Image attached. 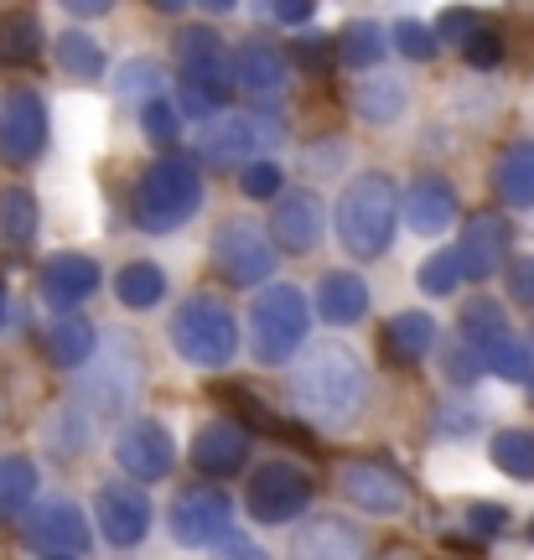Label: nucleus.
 <instances>
[{
	"label": "nucleus",
	"instance_id": "1",
	"mask_svg": "<svg viewBox=\"0 0 534 560\" xmlns=\"http://www.w3.org/2000/svg\"><path fill=\"white\" fill-rule=\"evenodd\" d=\"M291 400L322 431H353L369 410V369L348 342H312L291 369Z\"/></svg>",
	"mask_w": 534,
	"mask_h": 560
},
{
	"label": "nucleus",
	"instance_id": "2",
	"mask_svg": "<svg viewBox=\"0 0 534 560\" xmlns=\"http://www.w3.org/2000/svg\"><path fill=\"white\" fill-rule=\"evenodd\" d=\"M405 198L390 172H358L337 198V244L353 260H384L395 244V219Z\"/></svg>",
	"mask_w": 534,
	"mask_h": 560
},
{
	"label": "nucleus",
	"instance_id": "3",
	"mask_svg": "<svg viewBox=\"0 0 534 560\" xmlns=\"http://www.w3.org/2000/svg\"><path fill=\"white\" fill-rule=\"evenodd\" d=\"M202 208V177L187 156H156L136 182V229L146 234H177L182 223H193V213Z\"/></svg>",
	"mask_w": 534,
	"mask_h": 560
},
{
	"label": "nucleus",
	"instance_id": "4",
	"mask_svg": "<svg viewBox=\"0 0 534 560\" xmlns=\"http://www.w3.org/2000/svg\"><path fill=\"white\" fill-rule=\"evenodd\" d=\"M166 338H172V348H177L193 369H223V363H234V353H239V322L218 296L193 291V296L177 301Z\"/></svg>",
	"mask_w": 534,
	"mask_h": 560
},
{
	"label": "nucleus",
	"instance_id": "5",
	"mask_svg": "<svg viewBox=\"0 0 534 560\" xmlns=\"http://www.w3.org/2000/svg\"><path fill=\"white\" fill-rule=\"evenodd\" d=\"M306 327H312V306L297 285H259L255 306H249V353L255 363L276 369V363H291L306 342Z\"/></svg>",
	"mask_w": 534,
	"mask_h": 560
},
{
	"label": "nucleus",
	"instance_id": "6",
	"mask_svg": "<svg viewBox=\"0 0 534 560\" xmlns=\"http://www.w3.org/2000/svg\"><path fill=\"white\" fill-rule=\"evenodd\" d=\"M140 363L146 359H140V342L130 332L100 338V353L83 363V374H79V400L94 416H125L140 395V380H146Z\"/></svg>",
	"mask_w": 534,
	"mask_h": 560
},
{
	"label": "nucleus",
	"instance_id": "7",
	"mask_svg": "<svg viewBox=\"0 0 534 560\" xmlns=\"http://www.w3.org/2000/svg\"><path fill=\"white\" fill-rule=\"evenodd\" d=\"M312 493H317V482L306 478L297 462H259L255 472H249L244 509H249L255 524L280 529V524H301V514L312 509Z\"/></svg>",
	"mask_w": 534,
	"mask_h": 560
},
{
	"label": "nucleus",
	"instance_id": "8",
	"mask_svg": "<svg viewBox=\"0 0 534 560\" xmlns=\"http://www.w3.org/2000/svg\"><path fill=\"white\" fill-rule=\"evenodd\" d=\"M151 524H156V509H151V493L146 482L130 478H109L94 488V529L109 550H136V545L151 540Z\"/></svg>",
	"mask_w": 534,
	"mask_h": 560
},
{
	"label": "nucleus",
	"instance_id": "9",
	"mask_svg": "<svg viewBox=\"0 0 534 560\" xmlns=\"http://www.w3.org/2000/svg\"><path fill=\"white\" fill-rule=\"evenodd\" d=\"M213 265L223 270L229 285H259V280L276 276V244H270V229H259L255 219H223L213 229Z\"/></svg>",
	"mask_w": 534,
	"mask_h": 560
},
{
	"label": "nucleus",
	"instance_id": "10",
	"mask_svg": "<svg viewBox=\"0 0 534 560\" xmlns=\"http://www.w3.org/2000/svg\"><path fill=\"white\" fill-rule=\"evenodd\" d=\"M337 493L353 503L358 514H369V520H399L410 509V482L379 457L337 462Z\"/></svg>",
	"mask_w": 534,
	"mask_h": 560
},
{
	"label": "nucleus",
	"instance_id": "11",
	"mask_svg": "<svg viewBox=\"0 0 534 560\" xmlns=\"http://www.w3.org/2000/svg\"><path fill=\"white\" fill-rule=\"evenodd\" d=\"M166 535L182 550H213L223 535H234V503L223 488H182L166 509Z\"/></svg>",
	"mask_w": 534,
	"mask_h": 560
},
{
	"label": "nucleus",
	"instance_id": "12",
	"mask_svg": "<svg viewBox=\"0 0 534 560\" xmlns=\"http://www.w3.org/2000/svg\"><path fill=\"white\" fill-rule=\"evenodd\" d=\"M21 540L47 560H79L94 545V520L83 514L73 499H42L26 520H21Z\"/></svg>",
	"mask_w": 534,
	"mask_h": 560
},
{
	"label": "nucleus",
	"instance_id": "13",
	"mask_svg": "<svg viewBox=\"0 0 534 560\" xmlns=\"http://www.w3.org/2000/svg\"><path fill=\"white\" fill-rule=\"evenodd\" d=\"M115 467L130 482L172 478V467H177V441H172V431L151 416L125 420V425L115 431Z\"/></svg>",
	"mask_w": 534,
	"mask_h": 560
},
{
	"label": "nucleus",
	"instance_id": "14",
	"mask_svg": "<svg viewBox=\"0 0 534 560\" xmlns=\"http://www.w3.org/2000/svg\"><path fill=\"white\" fill-rule=\"evenodd\" d=\"M47 145V104L37 89H5L0 94V156L37 161Z\"/></svg>",
	"mask_w": 534,
	"mask_h": 560
},
{
	"label": "nucleus",
	"instance_id": "15",
	"mask_svg": "<svg viewBox=\"0 0 534 560\" xmlns=\"http://www.w3.org/2000/svg\"><path fill=\"white\" fill-rule=\"evenodd\" d=\"M291 560H369V535L343 514H312L291 540Z\"/></svg>",
	"mask_w": 534,
	"mask_h": 560
},
{
	"label": "nucleus",
	"instance_id": "16",
	"mask_svg": "<svg viewBox=\"0 0 534 560\" xmlns=\"http://www.w3.org/2000/svg\"><path fill=\"white\" fill-rule=\"evenodd\" d=\"M322 229H327V219H322L317 192H280L276 198V213H270V240H276V249H286V255H312L322 244Z\"/></svg>",
	"mask_w": 534,
	"mask_h": 560
},
{
	"label": "nucleus",
	"instance_id": "17",
	"mask_svg": "<svg viewBox=\"0 0 534 560\" xmlns=\"http://www.w3.org/2000/svg\"><path fill=\"white\" fill-rule=\"evenodd\" d=\"M42 301L53 306V312H73L83 301L100 291V265L89 260V255H53V260L42 265V280H37Z\"/></svg>",
	"mask_w": 534,
	"mask_h": 560
},
{
	"label": "nucleus",
	"instance_id": "18",
	"mask_svg": "<svg viewBox=\"0 0 534 560\" xmlns=\"http://www.w3.org/2000/svg\"><path fill=\"white\" fill-rule=\"evenodd\" d=\"M249 462V431L239 420H208L198 436H193V467L202 478H234L239 467Z\"/></svg>",
	"mask_w": 534,
	"mask_h": 560
},
{
	"label": "nucleus",
	"instance_id": "19",
	"mask_svg": "<svg viewBox=\"0 0 534 560\" xmlns=\"http://www.w3.org/2000/svg\"><path fill=\"white\" fill-rule=\"evenodd\" d=\"M456 219V192L446 177H436V172H420L410 187H405V223H410V234L420 240H436V234H446Z\"/></svg>",
	"mask_w": 534,
	"mask_h": 560
},
{
	"label": "nucleus",
	"instance_id": "20",
	"mask_svg": "<svg viewBox=\"0 0 534 560\" xmlns=\"http://www.w3.org/2000/svg\"><path fill=\"white\" fill-rule=\"evenodd\" d=\"M509 240H514V234H509V223L498 219V213H477V219H467L462 244H456L467 280H488L494 270H503V265H509Z\"/></svg>",
	"mask_w": 534,
	"mask_h": 560
},
{
	"label": "nucleus",
	"instance_id": "21",
	"mask_svg": "<svg viewBox=\"0 0 534 560\" xmlns=\"http://www.w3.org/2000/svg\"><path fill=\"white\" fill-rule=\"evenodd\" d=\"M198 151L213 166H239V161H255L265 151V136H259L255 115H218V120L202 125Z\"/></svg>",
	"mask_w": 534,
	"mask_h": 560
},
{
	"label": "nucleus",
	"instance_id": "22",
	"mask_svg": "<svg viewBox=\"0 0 534 560\" xmlns=\"http://www.w3.org/2000/svg\"><path fill=\"white\" fill-rule=\"evenodd\" d=\"M234 79H239V89L270 100V94H280L291 83V62H286V52L270 37H249V42H239V52H234Z\"/></svg>",
	"mask_w": 534,
	"mask_h": 560
},
{
	"label": "nucleus",
	"instance_id": "23",
	"mask_svg": "<svg viewBox=\"0 0 534 560\" xmlns=\"http://www.w3.org/2000/svg\"><path fill=\"white\" fill-rule=\"evenodd\" d=\"M410 109V83L399 73H363L353 89V115L363 125H399Z\"/></svg>",
	"mask_w": 534,
	"mask_h": 560
},
{
	"label": "nucleus",
	"instance_id": "24",
	"mask_svg": "<svg viewBox=\"0 0 534 560\" xmlns=\"http://www.w3.org/2000/svg\"><path fill=\"white\" fill-rule=\"evenodd\" d=\"M379 348H384V359H390V363L410 369V363H420L436 348V317H431V312H399V317L384 322Z\"/></svg>",
	"mask_w": 534,
	"mask_h": 560
},
{
	"label": "nucleus",
	"instance_id": "25",
	"mask_svg": "<svg viewBox=\"0 0 534 560\" xmlns=\"http://www.w3.org/2000/svg\"><path fill=\"white\" fill-rule=\"evenodd\" d=\"M317 312H322V322H333V327L363 322L369 317V280L353 276V270H327L317 285Z\"/></svg>",
	"mask_w": 534,
	"mask_h": 560
},
{
	"label": "nucleus",
	"instance_id": "26",
	"mask_svg": "<svg viewBox=\"0 0 534 560\" xmlns=\"http://www.w3.org/2000/svg\"><path fill=\"white\" fill-rule=\"evenodd\" d=\"M390 47H395V42H390V26H379V21H369V16L337 26V62L353 68V73L384 68V52H390Z\"/></svg>",
	"mask_w": 534,
	"mask_h": 560
},
{
	"label": "nucleus",
	"instance_id": "27",
	"mask_svg": "<svg viewBox=\"0 0 534 560\" xmlns=\"http://www.w3.org/2000/svg\"><path fill=\"white\" fill-rule=\"evenodd\" d=\"M37 488H42V472L26 452L0 457V524L26 520V514L37 509Z\"/></svg>",
	"mask_w": 534,
	"mask_h": 560
},
{
	"label": "nucleus",
	"instance_id": "28",
	"mask_svg": "<svg viewBox=\"0 0 534 560\" xmlns=\"http://www.w3.org/2000/svg\"><path fill=\"white\" fill-rule=\"evenodd\" d=\"M53 58H58V73H68L73 83H94L109 73L104 47L94 42V32H83V26H68V32L53 37Z\"/></svg>",
	"mask_w": 534,
	"mask_h": 560
},
{
	"label": "nucleus",
	"instance_id": "29",
	"mask_svg": "<svg viewBox=\"0 0 534 560\" xmlns=\"http://www.w3.org/2000/svg\"><path fill=\"white\" fill-rule=\"evenodd\" d=\"M494 192L509 208H534V140H514L494 166Z\"/></svg>",
	"mask_w": 534,
	"mask_h": 560
},
{
	"label": "nucleus",
	"instance_id": "30",
	"mask_svg": "<svg viewBox=\"0 0 534 560\" xmlns=\"http://www.w3.org/2000/svg\"><path fill=\"white\" fill-rule=\"evenodd\" d=\"M100 353V332H94V322L89 317H62L53 322V332H47V359L58 363V369H83V363Z\"/></svg>",
	"mask_w": 534,
	"mask_h": 560
},
{
	"label": "nucleus",
	"instance_id": "31",
	"mask_svg": "<svg viewBox=\"0 0 534 560\" xmlns=\"http://www.w3.org/2000/svg\"><path fill=\"white\" fill-rule=\"evenodd\" d=\"M94 410L89 405H58L53 416L42 420V441H47V452H58V457H79L89 436H94Z\"/></svg>",
	"mask_w": 534,
	"mask_h": 560
},
{
	"label": "nucleus",
	"instance_id": "32",
	"mask_svg": "<svg viewBox=\"0 0 534 560\" xmlns=\"http://www.w3.org/2000/svg\"><path fill=\"white\" fill-rule=\"evenodd\" d=\"M462 338L473 342L477 353H494L498 342L514 338V332H509V312H503L494 296H473L462 306Z\"/></svg>",
	"mask_w": 534,
	"mask_h": 560
},
{
	"label": "nucleus",
	"instance_id": "33",
	"mask_svg": "<svg viewBox=\"0 0 534 560\" xmlns=\"http://www.w3.org/2000/svg\"><path fill=\"white\" fill-rule=\"evenodd\" d=\"M37 198L26 192V187H5L0 192V244L5 249H32V240H37Z\"/></svg>",
	"mask_w": 534,
	"mask_h": 560
},
{
	"label": "nucleus",
	"instance_id": "34",
	"mask_svg": "<svg viewBox=\"0 0 534 560\" xmlns=\"http://www.w3.org/2000/svg\"><path fill=\"white\" fill-rule=\"evenodd\" d=\"M115 296L125 312H151V306L166 296V270L151 260H130L115 276Z\"/></svg>",
	"mask_w": 534,
	"mask_h": 560
},
{
	"label": "nucleus",
	"instance_id": "35",
	"mask_svg": "<svg viewBox=\"0 0 534 560\" xmlns=\"http://www.w3.org/2000/svg\"><path fill=\"white\" fill-rule=\"evenodd\" d=\"M42 21L32 16V11H5V16H0V58L5 62H32L42 52Z\"/></svg>",
	"mask_w": 534,
	"mask_h": 560
},
{
	"label": "nucleus",
	"instance_id": "36",
	"mask_svg": "<svg viewBox=\"0 0 534 560\" xmlns=\"http://www.w3.org/2000/svg\"><path fill=\"white\" fill-rule=\"evenodd\" d=\"M488 457H494V467L503 472V478L534 482V436H530V431H519V425L498 431L494 446H488Z\"/></svg>",
	"mask_w": 534,
	"mask_h": 560
},
{
	"label": "nucleus",
	"instance_id": "37",
	"mask_svg": "<svg viewBox=\"0 0 534 560\" xmlns=\"http://www.w3.org/2000/svg\"><path fill=\"white\" fill-rule=\"evenodd\" d=\"M115 94L119 100H156L161 94V83H166V73H161V62L156 58H130V62H119L115 68Z\"/></svg>",
	"mask_w": 534,
	"mask_h": 560
},
{
	"label": "nucleus",
	"instance_id": "38",
	"mask_svg": "<svg viewBox=\"0 0 534 560\" xmlns=\"http://www.w3.org/2000/svg\"><path fill=\"white\" fill-rule=\"evenodd\" d=\"M462 280H467V270H462V255H456V249H436L431 260H420V270H416V285L426 296H452Z\"/></svg>",
	"mask_w": 534,
	"mask_h": 560
},
{
	"label": "nucleus",
	"instance_id": "39",
	"mask_svg": "<svg viewBox=\"0 0 534 560\" xmlns=\"http://www.w3.org/2000/svg\"><path fill=\"white\" fill-rule=\"evenodd\" d=\"M390 42H395L399 58H410V62H431L436 52H441V32L416 16H399L395 26H390Z\"/></svg>",
	"mask_w": 534,
	"mask_h": 560
},
{
	"label": "nucleus",
	"instance_id": "40",
	"mask_svg": "<svg viewBox=\"0 0 534 560\" xmlns=\"http://www.w3.org/2000/svg\"><path fill=\"white\" fill-rule=\"evenodd\" d=\"M140 130H146V140L151 145H177V136H182V109H177V100H146L140 104Z\"/></svg>",
	"mask_w": 534,
	"mask_h": 560
},
{
	"label": "nucleus",
	"instance_id": "41",
	"mask_svg": "<svg viewBox=\"0 0 534 560\" xmlns=\"http://www.w3.org/2000/svg\"><path fill=\"white\" fill-rule=\"evenodd\" d=\"M483 359H488V374H498V380H509V384H530L534 380V353L519 338L498 342L494 353H483Z\"/></svg>",
	"mask_w": 534,
	"mask_h": 560
},
{
	"label": "nucleus",
	"instance_id": "42",
	"mask_svg": "<svg viewBox=\"0 0 534 560\" xmlns=\"http://www.w3.org/2000/svg\"><path fill=\"white\" fill-rule=\"evenodd\" d=\"M462 524L473 529L477 540H498V535H509V524H514V514H509L503 503L473 499V503H467V509H462Z\"/></svg>",
	"mask_w": 534,
	"mask_h": 560
},
{
	"label": "nucleus",
	"instance_id": "43",
	"mask_svg": "<svg viewBox=\"0 0 534 560\" xmlns=\"http://www.w3.org/2000/svg\"><path fill=\"white\" fill-rule=\"evenodd\" d=\"M348 156H353V151H348V140L333 136V140H312V145L301 151V166H306L312 177H337V172L348 166Z\"/></svg>",
	"mask_w": 534,
	"mask_h": 560
},
{
	"label": "nucleus",
	"instance_id": "44",
	"mask_svg": "<svg viewBox=\"0 0 534 560\" xmlns=\"http://www.w3.org/2000/svg\"><path fill=\"white\" fill-rule=\"evenodd\" d=\"M239 187H244V198H280V166L276 161H244V172H239Z\"/></svg>",
	"mask_w": 534,
	"mask_h": 560
},
{
	"label": "nucleus",
	"instance_id": "45",
	"mask_svg": "<svg viewBox=\"0 0 534 560\" xmlns=\"http://www.w3.org/2000/svg\"><path fill=\"white\" fill-rule=\"evenodd\" d=\"M483 369H488V359H483L467 338L446 348V380H452V384H477V380H483Z\"/></svg>",
	"mask_w": 534,
	"mask_h": 560
},
{
	"label": "nucleus",
	"instance_id": "46",
	"mask_svg": "<svg viewBox=\"0 0 534 560\" xmlns=\"http://www.w3.org/2000/svg\"><path fill=\"white\" fill-rule=\"evenodd\" d=\"M431 26L441 32V42H467L473 32H483V16H477L473 5H446V11H441Z\"/></svg>",
	"mask_w": 534,
	"mask_h": 560
},
{
	"label": "nucleus",
	"instance_id": "47",
	"mask_svg": "<svg viewBox=\"0 0 534 560\" xmlns=\"http://www.w3.org/2000/svg\"><path fill=\"white\" fill-rule=\"evenodd\" d=\"M462 52H467V68H477V73H483V68H498V58H503V37L483 26V32H473V37L462 42Z\"/></svg>",
	"mask_w": 534,
	"mask_h": 560
},
{
	"label": "nucleus",
	"instance_id": "48",
	"mask_svg": "<svg viewBox=\"0 0 534 560\" xmlns=\"http://www.w3.org/2000/svg\"><path fill=\"white\" fill-rule=\"evenodd\" d=\"M503 280H509V296L519 306H534V255H519V260L503 265Z\"/></svg>",
	"mask_w": 534,
	"mask_h": 560
},
{
	"label": "nucleus",
	"instance_id": "49",
	"mask_svg": "<svg viewBox=\"0 0 534 560\" xmlns=\"http://www.w3.org/2000/svg\"><path fill=\"white\" fill-rule=\"evenodd\" d=\"M297 58L301 68H327V62H337V37L306 32V37H297Z\"/></svg>",
	"mask_w": 534,
	"mask_h": 560
},
{
	"label": "nucleus",
	"instance_id": "50",
	"mask_svg": "<svg viewBox=\"0 0 534 560\" xmlns=\"http://www.w3.org/2000/svg\"><path fill=\"white\" fill-rule=\"evenodd\" d=\"M265 11H270V21H280V26H306V21L317 16V0H259Z\"/></svg>",
	"mask_w": 534,
	"mask_h": 560
},
{
	"label": "nucleus",
	"instance_id": "51",
	"mask_svg": "<svg viewBox=\"0 0 534 560\" xmlns=\"http://www.w3.org/2000/svg\"><path fill=\"white\" fill-rule=\"evenodd\" d=\"M213 560H270V556L259 550V540H249L244 529H234V535H223V540L213 545Z\"/></svg>",
	"mask_w": 534,
	"mask_h": 560
},
{
	"label": "nucleus",
	"instance_id": "52",
	"mask_svg": "<svg viewBox=\"0 0 534 560\" xmlns=\"http://www.w3.org/2000/svg\"><path fill=\"white\" fill-rule=\"evenodd\" d=\"M62 11H73V16H109L115 11V0H58Z\"/></svg>",
	"mask_w": 534,
	"mask_h": 560
},
{
	"label": "nucleus",
	"instance_id": "53",
	"mask_svg": "<svg viewBox=\"0 0 534 560\" xmlns=\"http://www.w3.org/2000/svg\"><path fill=\"white\" fill-rule=\"evenodd\" d=\"M187 5H193V0H151V11H161V16H177Z\"/></svg>",
	"mask_w": 534,
	"mask_h": 560
},
{
	"label": "nucleus",
	"instance_id": "54",
	"mask_svg": "<svg viewBox=\"0 0 534 560\" xmlns=\"http://www.w3.org/2000/svg\"><path fill=\"white\" fill-rule=\"evenodd\" d=\"M198 5H202V11H218V16H229V11H234L239 0H198Z\"/></svg>",
	"mask_w": 534,
	"mask_h": 560
},
{
	"label": "nucleus",
	"instance_id": "55",
	"mask_svg": "<svg viewBox=\"0 0 534 560\" xmlns=\"http://www.w3.org/2000/svg\"><path fill=\"white\" fill-rule=\"evenodd\" d=\"M379 560H420V556H416V550H405V545H395V550H384Z\"/></svg>",
	"mask_w": 534,
	"mask_h": 560
},
{
	"label": "nucleus",
	"instance_id": "56",
	"mask_svg": "<svg viewBox=\"0 0 534 560\" xmlns=\"http://www.w3.org/2000/svg\"><path fill=\"white\" fill-rule=\"evenodd\" d=\"M0 322H5V285H0Z\"/></svg>",
	"mask_w": 534,
	"mask_h": 560
},
{
	"label": "nucleus",
	"instance_id": "57",
	"mask_svg": "<svg viewBox=\"0 0 534 560\" xmlns=\"http://www.w3.org/2000/svg\"><path fill=\"white\" fill-rule=\"evenodd\" d=\"M530 540H534V520H530Z\"/></svg>",
	"mask_w": 534,
	"mask_h": 560
},
{
	"label": "nucleus",
	"instance_id": "58",
	"mask_svg": "<svg viewBox=\"0 0 534 560\" xmlns=\"http://www.w3.org/2000/svg\"><path fill=\"white\" fill-rule=\"evenodd\" d=\"M42 560H47V556H42Z\"/></svg>",
	"mask_w": 534,
	"mask_h": 560
}]
</instances>
